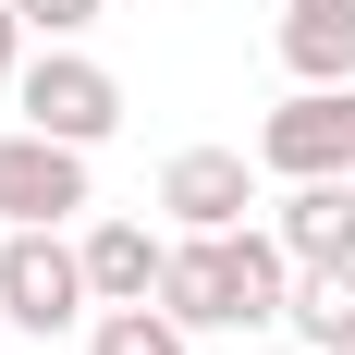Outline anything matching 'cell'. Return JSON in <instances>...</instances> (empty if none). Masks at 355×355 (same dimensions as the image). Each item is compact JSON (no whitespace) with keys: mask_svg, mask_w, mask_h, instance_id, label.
<instances>
[{"mask_svg":"<svg viewBox=\"0 0 355 355\" xmlns=\"http://www.w3.org/2000/svg\"><path fill=\"white\" fill-rule=\"evenodd\" d=\"M282 73H294V86H355V12L282 0Z\"/></svg>","mask_w":355,"mask_h":355,"instance_id":"9","label":"cell"},{"mask_svg":"<svg viewBox=\"0 0 355 355\" xmlns=\"http://www.w3.org/2000/svg\"><path fill=\"white\" fill-rule=\"evenodd\" d=\"M294 294V245L270 220H233V233H172V270H159V306L184 331H270Z\"/></svg>","mask_w":355,"mask_h":355,"instance_id":"1","label":"cell"},{"mask_svg":"<svg viewBox=\"0 0 355 355\" xmlns=\"http://www.w3.org/2000/svg\"><path fill=\"white\" fill-rule=\"evenodd\" d=\"M0 306H12V331H37V343L98 319L86 245H62V220H0Z\"/></svg>","mask_w":355,"mask_h":355,"instance_id":"2","label":"cell"},{"mask_svg":"<svg viewBox=\"0 0 355 355\" xmlns=\"http://www.w3.org/2000/svg\"><path fill=\"white\" fill-rule=\"evenodd\" d=\"M270 233L294 245V270H319V257H355V172H306V184H282Z\"/></svg>","mask_w":355,"mask_h":355,"instance_id":"7","label":"cell"},{"mask_svg":"<svg viewBox=\"0 0 355 355\" xmlns=\"http://www.w3.org/2000/svg\"><path fill=\"white\" fill-rule=\"evenodd\" d=\"M257 159H270V184L355 172V86H294V98L257 123Z\"/></svg>","mask_w":355,"mask_h":355,"instance_id":"4","label":"cell"},{"mask_svg":"<svg viewBox=\"0 0 355 355\" xmlns=\"http://www.w3.org/2000/svg\"><path fill=\"white\" fill-rule=\"evenodd\" d=\"M73 209H86V147L0 123V220H73Z\"/></svg>","mask_w":355,"mask_h":355,"instance_id":"6","label":"cell"},{"mask_svg":"<svg viewBox=\"0 0 355 355\" xmlns=\"http://www.w3.org/2000/svg\"><path fill=\"white\" fill-rule=\"evenodd\" d=\"M25 62H37V25H25V0H0V98H12Z\"/></svg>","mask_w":355,"mask_h":355,"instance_id":"12","label":"cell"},{"mask_svg":"<svg viewBox=\"0 0 355 355\" xmlns=\"http://www.w3.org/2000/svg\"><path fill=\"white\" fill-rule=\"evenodd\" d=\"M319 12H355V0H319Z\"/></svg>","mask_w":355,"mask_h":355,"instance_id":"14","label":"cell"},{"mask_svg":"<svg viewBox=\"0 0 355 355\" xmlns=\"http://www.w3.org/2000/svg\"><path fill=\"white\" fill-rule=\"evenodd\" d=\"M319 355H355V343H319Z\"/></svg>","mask_w":355,"mask_h":355,"instance_id":"15","label":"cell"},{"mask_svg":"<svg viewBox=\"0 0 355 355\" xmlns=\"http://www.w3.org/2000/svg\"><path fill=\"white\" fill-rule=\"evenodd\" d=\"M25 25H37V37H86V25H98V0H25Z\"/></svg>","mask_w":355,"mask_h":355,"instance_id":"13","label":"cell"},{"mask_svg":"<svg viewBox=\"0 0 355 355\" xmlns=\"http://www.w3.org/2000/svg\"><path fill=\"white\" fill-rule=\"evenodd\" d=\"M257 172H270V159H245V147H172V159H159L172 233H233V220H257Z\"/></svg>","mask_w":355,"mask_h":355,"instance_id":"5","label":"cell"},{"mask_svg":"<svg viewBox=\"0 0 355 355\" xmlns=\"http://www.w3.org/2000/svg\"><path fill=\"white\" fill-rule=\"evenodd\" d=\"M0 331H12V306H0Z\"/></svg>","mask_w":355,"mask_h":355,"instance_id":"16","label":"cell"},{"mask_svg":"<svg viewBox=\"0 0 355 355\" xmlns=\"http://www.w3.org/2000/svg\"><path fill=\"white\" fill-rule=\"evenodd\" d=\"M73 245H86L98 306H147V294H159V270H172V233H147V220H86Z\"/></svg>","mask_w":355,"mask_h":355,"instance_id":"8","label":"cell"},{"mask_svg":"<svg viewBox=\"0 0 355 355\" xmlns=\"http://www.w3.org/2000/svg\"><path fill=\"white\" fill-rule=\"evenodd\" d=\"M282 331H294L306 355H319V343H355V257H319V270H294Z\"/></svg>","mask_w":355,"mask_h":355,"instance_id":"10","label":"cell"},{"mask_svg":"<svg viewBox=\"0 0 355 355\" xmlns=\"http://www.w3.org/2000/svg\"><path fill=\"white\" fill-rule=\"evenodd\" d=\"M184 343H196V331H184L159 294H147V306H98V319H86V355H184Z\"/></svg>","mask_w":355,"mask_h":355,"instance_id":"11","label":"cell"},{"mask_svg":"<svg viewBox=\"0 0 355 355\" xmlns=\"http://www.w3.org/2000/svg\"><path fill=\"white\" fill-rule=\"evenodd\" d=\"M12 110H25L37 135H62V147H110L123 135V73L86 62L73 37H37V62L12 73Z\"/></svg>","mask_w":355,"mask_h":355,"instance_id":"3","label":"cell"}]
</instances>
